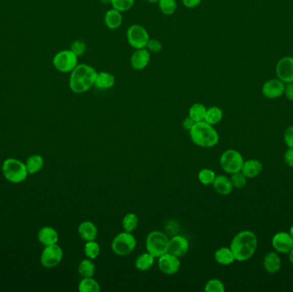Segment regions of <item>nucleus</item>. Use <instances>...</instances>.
I'll return each mask as SVG.
<instances>
[{
    "instance_id": "72a5a7b5",
    "label": "nucleus",
    "mask_w": 293,
    "mask_h": 292,
    "mask_svg": "<svg viewBox=\"0 0 293 292\" xmlns=\"http://www.w3.org/2000/svg\"><path fill=\"white\" fill-rule=\"evenodd\" d=\"M215 172L211 169L204 168L199 171L198 180L201 185L208 186L213 185L215 178Z\"/></svg>"
},
{
    "instance_id": "49530a36",
    "label": "nucleus",
    "mask_w": 293,
    "mask_h": 292,
    "mask_svg": "<svg viewBox=\"0 0 293 292\" xmlns=\"http://www.w3.org/2000/svg\"><path fill=\"white\" fill-rule=\"evenodd\" d=\"M101 2L103 5H111V0H101Z\"/></svg>"
},
{
    "instance_id": "c9c22d12",
    "label": "nucleus",
    "mask_w": 293,
    "mask_h": 292,
    "mask_svg": "<svg viewBox=\"0 0 293 292\" xmlns=\"http://www.w3.org/2000/svg\"><path fill=\"white\" fill-rule=\"evenodd\" d=\"M135 0H111L112 8L116 9L120 12H125L132 8Z\"/></svg>"
},
{
    "instance_id": "1a4fd4ad",
    "label": "nucleus",
    "mask_w": 293,
    "mask_h": 292,
    "mask_svg": "<svg viewBox=\"0 0 293 292\" xmlns=\"http://www.w3.org/2000/svg\"><path fill=\"white\" fill-rule=\"evenodd\" d=\"M126 38L129 46L134 49L146 48L150 39L147 29L140 24H133L127 29Z\"/></svg>"
},
{
    "instance_id": "4c0bfd02",
    "label": "nucleus",
    "mask_w": 293,
    "mask_h": 292,
    "mask_svg": "<svg viewBox=\"0 0 293 292\" xmlns=\"http://www.w3.org/2000/svg\"><path fill=\"white\" fill-rule=\"evenodd\" d=\"M71 50L79 58L83 55L87 50V45L83 40H77L72 42L71 46Z\"/></svg>"
},
{
    "instance_id": "a878e982",
    "label": "nucleus",
    "mask_w": 293,
    "mask_h": 292,
    "mask_svg": "<svg viewBox=\"0 0 293 292\" xmlns=\"http://www.w3.org/2000/svg\"><path fill=\"white\" fill-rule=\"evenodd\" d=\"M208 108L201 103H195L190 106L189 110V117L192 119L195 123L204 121L206 117Z\"/></svg>"
},
{
    "instance_id": "bb28decb",
    "label": "nucleus",
    "mask_w": 293,
    "mask_h": 292,
    "mask_svg": "<svg viewBox=\"0 0 293 292\" xmlns=\"http://www.w3.org/2000/svg\"><path fill=\"white\" fill-rule=\"evenodd\" d=\"M223 119V111L218 106H210L207 109L206 117L205 120L208 124L211 125H215L219 124Z\"/></svg>"
},
{
    "instance_id": "37998d69",
    "label": "nucleus",
    "mask_w": 293,
    "mask_h": 292,
    "mask_svg": "<svg viewBox=\"0 0 293 292\" xmlns=\"http://www.w3.org/2000/svg\"><path fill=\"white\" fill-rule=\"evenodd\" d=\"M284 95L287 98V100L293 101V82H289L285 84Z\"/></svg>"
},
{
    "instance_id": "39448f33",
    "label": "nucleus",
    "mask_w": 293,
    "mask_h": 292,
    "mask_svg": "<svg viewBox=\"0 0 293 292\" xmlns=\"http://www.w3.org/2000/svg\"><path fill=\"white\" fill-rule=\"evenodd\" d=\"M169 247V238L167 235L160 231L151 232L146 239V249L148 253L159 258L161 255L168 252Z\"/></svg>"
},
{
    "instance_id": "423d86ee",
    "label": "nucleus",
    "mask_w": 293,
    "mask_h": 292,
    "mask_svg": "<svg viewBox=\"0 0 293 292\" xmlns=\"http://www.w3.org/2000/svg\"><path fill=\"white\" fill-rule=\"evenodd\" d=\"M137 247V239L132 232H123L116 235L111 242V250L119 256L129 255Z\"/></svg>"
},
{
    "instance_id": "f03ea898",
    "label": "nucleus",
    "mask_w": 293,
    "mask_h": 292,
    "mask_svg": "<svg viewBox=\"0 0 293 292\" xmlns=\"http://www.w3.org/2000/svg\"><path fill=\"white\" fill-rule=\"evenodd\" d=\"M257 248V237L251 231H242L233 237L230 249L235 261H246L253 256Z\"/></svg>"
},
{
    "instance_id": "f3484780",
    "label": "nucleus",
    "mask_w": 293,
    "mask_h": 292,
    "mask_svg": "<svg viewBox=\"0 0 293 292\" xmlns=\"http://www.w3.org/2000/svg\"><path fill=\"white\" fill-rule=\"evenodd\" d=\"M213 187L218 194L221 195H230L233 192V185L229 177L224 175H218L215 176Z\"/></svg>"
},
{
    "instance_id": "f257e3e1",
    "label": "nucleus",
    "mask_w": 293,
    "mask_h": 292,
    "mask_svg": "<svg viewBox=\"0 0 293 292\" xmlns=\"http://www.w3.org/2000/svg\"><path fill=\"white\" fill-rule=\"evenodd\" d=\"M97 71L87 63H78L71 72L69 87L75 94H84L95 86Z\"/></svg>"
},
{
    "instance_id": "c85d7f7f",
    "label": "nucleus",
    "mask_w": 293,
    "mask_h": 292,
    "mask_svg": "<svg viewBox=\"0 0 293 292\" xmlns=\"http://www.w3.org/2000/svg\"><path fill=\"white\" fill-rule=\"evenodd\" d=\"M138 224H139V218L136 213H127L124 216L122 220V227L124 232H134L138 228Z\"/></svg>"
},
{
    "instance_id": "cd10ccee",
    "label": "nucleus",
    "mask_w": 293,
    "mask_h": 292,
    "mask_svg": "<svg viewBox=\"0 0 293 292\" xmlns=\"http://www.w3.org/2000/svg\"><path fill=\"white\" fill-rule=\"evenodd\" d=\"M80 292H100L101 285L93 278H83L78 285Z\"/></svg>"
},
{
    "instance_id": "ea45409f",
    "label": "nucleus",
    "mask_w": 293,
    "mask_h": 292,
    "mask_svg": "<svg viewBox=\"0 0 293 292\" xmlns=\"http://www.w3.org/2000/svg\"><path fill=\"white\" fill-rule=\"evenodd\" d=\"M284 141L289 148H293V126H289L284 132Z\"/></svg>"
},
{
    "instance_id": "2f4dec72",
    "label": "nucleus",
    "mask_w": 293,
    "mask_h": 292,
    "mask_svg": "<svg viewBox=\"0 0 293 292\" xmlns=\"http://www.w3.org/2000/svg\"><path fill=\"white\" fill-rule=\"evenodd\" d=\"M158 6L161 12L166 16H172L177 11L176 0H159Z\"/></svg>"
},
{
    "instance_id": "a19ab883",
    "label": "nucleus",
    "mask_w": 293,
    "mask_h": 292,
    "mask_svg": "<svg viewBox=\"0 0 293 292\" xmlns=\"http://www.w3.org/2000/svg\"><path fill=\"white\" fill-rule=\"evenodd\" d=\"M284 160L288 166L293 167V148H289L285 153Z\"/></svg>"
},
{
    "instance_id": "b1692460",
    "label": "nucleus",
    "mask_w": 293,
    "mask_h": 292,
    "mask_svg": "<svg viewBox=\"0 0 293 292\" xmlns=\"http://www.w3.org/2000/svg\"><path fill=\"white\" fill-rule=\"evenodd\" d=\"M214 260L222 266H228L235 261V257L230 248L222 247L215 251Z\"/></svg>"
},
{
    "instance_id": "dca6fc26",
    "label": "nucleus",
    "mask_w": 293,
    "mask_h": 292,
    "mask_svg": "<svg viewBox=\"0 0 293 292\" xmlns=\"http://www.w3.org/2000/svg\"><path fill=\"white\" fill-rule=\"evenodd\" d=\"M190 250V243L187 238L183 236H174L169 239L168 252L172 253L177 257H183Z\"/></svg>"
},
{
    "instance_id": "7ed1b4c3",
    "label": "nucleus",
    "mask_w": 293,
    "mask_h": 292,
    "mask_svg": "<svg viewBox=\"0 0 293 292\" xmlns=\"http://www.w3.org/2000/svg\"><path fill=\"white\" fill-rule=\"evenodd\" d=\"M190 136L193 143L201 148H213L219 140L216 129L206 121L195 123L190 130Z\"/></svg>"
},
{
    "instance_id": "e433bc0d",
    "label": "nucleus",
    "mask_w": 293,
    "mask_h": 292,
    "mask_svg": "<svg viewBox=\"0 0 293 292\" xmlns=\"http://www.w3.org/2000/svg\"><path fill=\"white\" fill-rule=\"evenodd\" d=\"M230 179L233 188H237V189H243L247 184V177L242 171L232 174Z\"/></svg>"
},
{
    "instance_id": "a211bd4d",
    "label": "nucleus",
    "mask_w": 293,
    "mask_h": 292,
    "mask_svg": "<svg viewBox=\"0 0 293 292\" xmlns=\"http://www.w3.org/2000/svg\"><path fill=\"white\" fill-rule=\"evenodd\" d=\"M115 82L116 80L114 75L106 71H101L97 73L94 87L97 89L108 90L114 87Z\"/></svg>"
},
{
    "instance_id": "79ce46f5",
    "label": "nucleus",
    "mask_w": 293,
    "mask_h": 292,
    "mask_svg": "<svg viewBox=\"0 0 293 292\" xmlns=\"http://www.w3.org/2000/svg\"><path fill=\"white\" fill-rule=\"evenodd\" d=\"M202 0H182L184 6L186 8L194 9L200 6Z\"/></svg>"
},
{
    "instance_id": "412c9836",
    "label": "nucleus",
    "mask_w": 293,
    "mask_h": 292,
    "mask_svg": "<svg viewBox=\"0 0 293 292\" xmlns=\"http://www.w3.org/2000/svg\"><path fill=\"white\" fill-rule=\"evenodd\" d=\"M262 171V165L258 160L251 159L243 162L241 171L245 175L247 178H254L259 176Z\"/></svg>"
},
{
    "instance_id": "4be33fe9",
    "label": "nucleus",
    "mask_w": 293,
    "mask_h": 292,
    "mask_svg": "<svg viewBox=\"0 0 293 292\" xmlns=\"http://www.w3.org/2000/svg\"><path fill=\"white\" fill-rule=\"evenodd\" d=\"M263 266L268 274H277L281 267V260L275 252L267 253L263 260Z\"/></svg>"
},
{
    "instance_id": "de8ad7c7",
    "label": "nucleus",
    "mask_w": 293,
    "mask_h": 292,
    "mask_svg": "<svg viewBox=\"0 0 293 292\" xmlns=\"http://www.w3.org/2000/svg\"><path fill=\"white\" fill-rule=\"evenodd\" d=\"M146 2L149 4H158L159 0H145Z\"/></svg>"
},
{
    "instance_id": "4468645a",
    "label": "nucleus",
    "mask_w": 293,
    "mask_h": 292,
    "mask_svg": "<svg viewBox=\"0 0 293 292\" xmlns=\"http://www.w3.org/2000/svg\"><path fill=\"white\" fill-rule=\"evenodd\" d=\"M272 245L278 253L289 254L293 249V238L290 233L279 232L273 237Z\"/></svg>"
},
{
    "instance_id": "7c9ffc66",
    "label": "nucleus",
    "mask_w": 293,
    "mask_h": 292,
    "mask_svg": "<svg viewBox=\"0 0 293 292\" xmlns=\"http://www.w3.org/2000/svg\"><path fill=\"white\" fill-rule=\"evenodd\" d=\"M26 165L27 170L29 173H36L43 168L44 160L40 155H32L28 159Z\"/></svg>"
},
{
    "instance_id": "5701e85b",
    "label": "nucleus",
    "mask_w": 293,
    "mask_h": 292,
    "mask_svg": "<svg viewBox=\"0 0 293 292\" xmlns=\"http://www.w3.org/2000/svg\"><path fill=\"white\" fill-rule=\"evenodd\" d=\"M38 239L45 246L56 244L58 241V232L52 227H43L38 233Z\"/></svg>"
},
{
    "instance_id": "f8f14e48",
    "label": "nucleus",
    "mask_w": 293,
    "mask_h": 292,
    "mask_svg": "<svg viewBox=\"0 0 293 292\" xmlns=\"http://www.w3.org/2000/svg\"><path fill=\"white\" fill-rule=\"evenodd\" d=\"M276 76L284 83L293 82V57L280 58L276 64Z\"/></svg>"
},
{
    "instance_id": "c756f323",
    "label": "nucleus",
    "mask_w": 293,
    "mask_h": 292,
    "mask_svg": "<svg viewBox=\"0 0 293 292\" xmlns=\"http://www.w3.org/2000/svg\"><path fill=\"white\" fill-rule=\"evenodd\" d=\"M78 273L82 278H93L95 274V266L92 260H82L78 265Z\"/></svg>"
},
{
    "instance_id": "9b49d317",
    "label": "nucleus",
    "mask_w": 293,
    "mask_h": 292,
    "mask_svg": "<svg viewBox=\"0 0 293 292\" xmlns=\"http://www.w3.org/2000/svg\"><path fill=\"white\" fill-rule=\"evenodd\" d=\"M159 269L163 274L167 275H173L179 271L181 267V261L179 257L172 253L167 252L160 256L158 259Z\"/></svg>"
},
{
    "instance_id": "6ab92c4d",
    "label": "nucleus",
    "mask_w": 293,
    "mask_h": 292,
    "mask_svg": "<svg viewBox=\"0 0 293 292\" xmlns=\"http://www.w3.org/2000/svg\"><path fill=\"white\" fill-rule=\"evenodd\" d=\"M78 233L82 239L86 242L88 241H95L98 237V229L93 222L83 221L78 227Z\"/></svg>"
},
{
    "instance_id": "a18cd8bd",
    "label": "nucleus",
    "mask_w": 293,
    "mask_h": 292,
    "mask_svg": "<svg viewBox=\"0 0 293 292\" xmlns=\"http://www.w3.org/2000/svg\"><path fill=\"white\" fill-rule=\"evenodd\" d=\"M289 259H290V261L293 265V249L290 250V252L289 253Z\"/></svg>"
},
{
    "instance_id": "6e6552de",
    "label": "nucleus",
    "mask_w": 293,
    "mask_h": 292,
    "mask_svg": "<svg viewBox=\"0 0 293 292\" xmlns=\"http://www.w3.org/2000/svg\"><path fill=\"white\" fill-rule=\"evenodd\" d=\"M243 162L244 161L243 156L235 149H228L224 151L219 159V164L221 168L229 174L241 171Z\"/></svg>"
},
{
    "instance_id": "f704fd0d",
    "label": "nucleus",
    "mask_w": 293,
    "mask_h": 292,
    "mask_svg": "<svg viewBox=\"0 0 293 292\" xmlns=\"http://www.w3.org/2000/svg\"><path fill=\"white\" fill-rule=\"evenodd\" d=\"M204 290L206 292H224L226 288L221 280L218 279H212L207 282L204 287Z\"/></svg>"
},
{
    "instance_id": "58836bf2",
    "label": "nucleus",
    "mask_w": 293,
    "mask_h": 292,
    "mask_svg": "<svg viewBox=\"0 0 293 292\" xmlns=\"http://www.w3.org/2000/svg\"><path fill=\"white\" fill-rule=\"evenodd\" d=\"M150 53H160L162 50V43L157 39H149L148 45L146 47Z\"/></svg>"
},
{
    "instance_id": "ddd939ff",
    "label": "nucleus",
    "mask_w": 293,
    "mask_h": 292,
    "mask_svg": "<svg viewBox=\"0 0 293 292\" xmlns=\"http://www.w3.org/2000/svg\"><path fill=\"white\" fill-rule=\"evenodd\" d=\"M285 83L280 79H271L265 82L262 86V95L267 99H278L285 92Z\"/></svg>"
},
{
    "instance_id": "393cba45",
    "label": "nucleus",
    "mask_w": 293,
    "mask_h": 292,
    "mask_svg": "<svg viewBox=\"0 0 293 292\" xmlns=\"http://www.w3.org/2000/svg\"><path fill=\"white\" fill-rule=\"evenodd\" d=\"M154 263V256L150 253H143L136 260L135 266L139 271H148Z\"/></svg>"
},
{
    "instance_id": "2eb2a0df",
    "label": "nucleus",
    "mask_w": 293,
    "mask_h": 292,
    "mask_svg": "<svg viewBox=\"0 0 293 292\" xmlns=\"http://www.w3.org/2000/svg\"><path fill=\"white\" fill-rule=\"evenodd\" d=\"M150 52L147 48L136 49L130 57L129 63L133 70L143 71L150 63Z\"/></svg>"
},
{
    "instance_id": "473e14b6",
    "label": "nucleus",
    "mask_w": 293,
    "mask_h": 292,
    "mask_svg": "<svg viewBox=\"0 0 293 292\" xmlns=\"http://www.w3.org/2000/svg\"><path fill=\"white\" fill-rule=\"evenodd\" d=\"M101 253V247L97 242L88 241L84 246V254L87 258L95 260Z\"/></svg>"
},
{
    "instance_id": "aec40b11",
    "label": "nucleus",
    "mask_w": 293,
    "mask_h": 292,
    "mask_svg": "<svg viewBox=\"0 0 293 292\" xmlns=\"http://www.w3.org/2000/svg\"><path fill=\"white\" fill-rule=\"evenodd\" d=\"M104 23L106 24V26L111 30H116L119 29L123 24L122 12L114 8L109 10L105 14Z\"/></svg>"
},
{
    "instance_id": "c03bdc74",
    "label": "nucleus",
    "mask_w": 293,
    "mask_h": 292,
    "mask_svg": "<svg viewBox=\"0 0 293 292\" xmlns=\"http://www.w3.org/2000/svg\"><path fill=\"white\" fill-rule=\"evenodd\" d=\"M195 122L192 119H190V117L188 116L187 118H185L183 121L182 125L183 128L185 129V130H188L190 131V129H192V127L194 126Z\"/></svg>"
},
{
    "instance_id": "0eeeda50",
    "label": "nucleus",
    "mask_w": 293,
    "mask_h": 292,
    "mask_svg": "<svg viewBox=\"0 0 293 292\" xmlns=\"http://www.w3.org/2000/svg\"><path fill=\"white\" fill-rule=\"evenodd\" d=\"M53 63L61 73H71L78 64V57L71 49L60 51L53 57Z\"/></svg>"
},
{
    "instance_id": "09e8293b",
    "label": "nucleus",
    "mask_w": 293,
    "mask_h": 292,
    "mask_svg": "<svg viewBox=\"0 0 293 292\" xmlns=\"http://www.w3.org/2000/svg\"><path fill=\"white\" fill-rule=\"evenodd\" d=\"M290 237H292L293 238V226H291V227H290Z\"/></svg>"
},
{
    "instance_id": "9d476101",
    "label": "nucleus",
    "mask_w": 293,
    "mask_h": 292,
    "mask_svg": "<svg viewBox=\"0 0 293 292\" xmlns=\"http://www.w3.org/2000/svg\"><path fill=\"white\" fill-rule=\"evenodd\" d=\"M63 255V250L57 243L46 246L40 256V262L47 268H53L59 265Z\"/></svg>"
},
{
    "instance_id": "20e7f679",
    "label": "nucleus",
    "mask_w": 293,
    "mask_h": 292,
    "mask_svg": "<svg viewBox=\"0 0 293 292\" xmlns=\"http://www.w3.org/2000/svg\"><path fill=\"white\" fill-rule=\"evenodd\" d=\"M4 176L13 184H20L25 181L28 176L26 165L16 159H7L2 166Z\"/></svg>"
}]
</instances>
